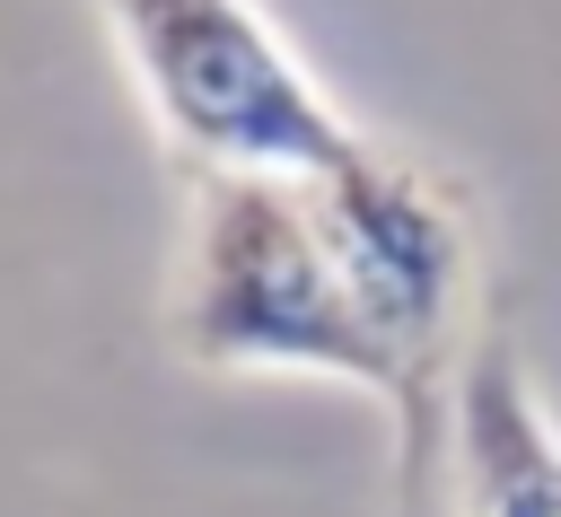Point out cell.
<instances>
[{
	"instance_id": "cell-1",
	"label": "cell",
	"mask_w": 561,
	"mask_h": 517,
	"mask_svg": "<svg viewBox=\"0 0 561 517\" xmlns=\"http://www.w3.org/2000/svg\"><path fill=\"white\" fill-rule=\"evenodd\" d=\"M167 333L193 368H219V377H333V386L412 403V377L368 333L307 210V184H280V175H193Z\"/></svg>"
},
{
	"instance_id": "cell-2",
	"label": "cell",
	"mask_w": 561,
	"mask_h": 517,
	"mask_svg": "<svg viewBox=\"0 0 561 517\" xmlns=\"http://www.w3.org/2000/svg\"><path fill=\"white\" fill-rule=\"evenodd\" d=\"M193 175H280L307 184L342 166L368 131L316 88L254 0H88Z\"/></svg>"
},
{
	"instance_id": "cell-4",
	"label": "cell",
	"mask_w": 561,
	"mask_h": 517,
	"mask_svg": "<svg viewBox=\"0 0 561 517\" xmlns=\"http://www.w3.org/2000/svg\"><path fill=\"white\" fill-rule=\"evenodd\" d=\"M456 429V517H561V429L543 421L526 368L473 342L447 394Z\"/></svg>"
},
{
	"instance_id": "cell-3",
	"label": "cell",
	"mask_w": 561,
	"mask_h": 517,
	"mask_svg": "<svg viewBox=\"0 0 561 517\" xmlns=\"http://www.w3.org/2000/svg\"><path fill=\"white\" fill-rule=\"evenodd\" d=\"M307 210L368 315V333L403 359L412 394L421 377L447 359L456 315H465V272H473V237H465V202L447 175H430L403 149L359 140L342 166L307 175Z\"/></svg>"
}]
</instances>
